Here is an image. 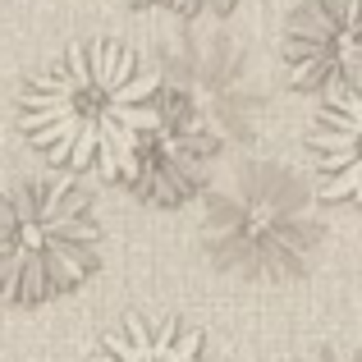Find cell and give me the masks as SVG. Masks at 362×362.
<instances>
[{
	"label": "cell",
	"mask_w": 362,
	"mask_h": 362,
	"mask_svg": "<svg viewBox=\"0 0 362 362\" xmlns=\"http://www.w3.org/2000/svg\"><path fill=\"white\" fill-rule=\"evenodd\" d=\"M160 119V78L124 42H78L18 97V124L51 165L129 179Z\"/></svg>",
	"instance_id": "cell-1"
},
{
	"label": "cell",
	"mask_w": 362,
	"mask_h": 362,
	"mask_svg": "<svg viewBox=\"0 0 362 362\" xmlns=\"http://www.w3.org/2000/svg\"><path fill=\"white\" fill-rule=\"evenodd\" d=\"M101 262V225L69 179L0 184V303L37 308L78 289Z\"/></svg>",
	"instance_id": "cell-2"
},
{
	"label": "cell",
	"mask_w": 362,
	"mask_h": 362,
	"mask_svg": "<svg viewBox=\"0 0 362 362\" xmlns=\"http://www.w3.org/2000/svg\"><path fill=\"white\" fill-rule=\"evenodd\" d=\"M326 243L317 206L293 184H239L211 202L202 247L216 271L243 284H289L317 262Z\"/></svg>",
	"instance_id": "cell-3"
},
{
	"label": "cell",
	"mask_w": 362,
	"mask_h": 362,
	"mask_svg": "<svg viewBox=\"0 0 362 362\" xmlns=\"http://www.w3.org/2000/svg\"><path fill=\"white\" fill-rule=\"evenodd\" d=\"M284 69L298 92H330L362 78V0H303L284 33Z\"/></svg>",
	"instance_id": "cell-4"
},
{
	"label": "cell",
	"mask_w": 362,
	"mask_h": 362,
	"mask_svg": "<svg viewBox=\"0 0 362 362\" xmlns=\"http://www.w3.org/2000/svg\"><path fill=\"white\" fill-rule=\"evenodd\" d=\"M211 151H216V138L206 133V124L197 119L193 110L160 101L156 129L147 133V142H142L138 160H133V170H129L133 193H138L142 202H156V206L184 202L206 179Z\"/></svg>",
	"instance_id": "cell-5"
},
{
	"label": "cell",
	"mask_w": 362,
	"mask_h": 362,
	"mask_svg": "<svg viewBox=\"0 0 362 362\" xmlns=\"http://www.w3.org/2000/svg\"><path fill=\"white\" fill-rule=\"evenodd\" d=\"M308 151L317 170V197L362 206V78L326 101L308 133Z\"/></svg>",
	"instance_id": "cell-6"
},
{
	"label": "cell",
	"mask_w": 362,
	"mask_h": 362,
	"mask_svg": "<svg viewBox=\"0 0 362 362\" xmlns=\"http://www.w3.org/2000/svg\"><path fill=\"white\" fill-rule=\"evenodd\" d=\"M92 362H216L206 335L179 317H124L106 330Z\"/></svg>",
	"instance_id": "cell-7"
},
{
	"label": "cell",
	"mask_w": 362,
	"mask_h": 362,
	"mask_svg": "<svg viewBox=\"0 0 362 362\" xmlns=\"http://www.w3.org/2000/svg\"><path fill=\"white\" fill-rule=\"evenodd\" d=\"M133 5L147 9H170V14H230L243 0H133Z\"/></svg>",
	"instance_id": "cell-8"
}]
</instances>
